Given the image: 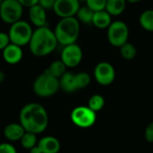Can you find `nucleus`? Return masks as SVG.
I'll list each match as a JSON object with an SVG mask.
<instances>
[{
	"label": "nucleus",
	"instance_id": "obj_1",
	"mask_svg": "<svg viewBox=\"0 0 153 153\" xmlns=\"http://www.w3.org/2000/svg\"><path fill=\"white\" fill-rule=\"evenodd\" d=\"M20 124L26 132L40 134L48 125V116L45 108L35 102L26 104L20 112Z\"/></svg>",
	"mask_w": 153,
	"mask_h": 153
},
{
	"label": "nucleus",
	"instance_id": "obj_2",
	"mask_svg": "<svg viewBox=\"0 0 153 153\" xmlns=\"http://www.w3.org/2000/svg\"><path fill=\"white\" fill-rule=\"evenodd\" d=\"M57 40L54 30L47 26L36 28L29 42L30 53L38 57H43L53 53L57 47Z\"/></svg>",
	"mask_w": 153,
	"mask_h": 153
},
{
	"label": "nucleus",
	"instance_id": "obj_3",
	"mask_svg": "<svg viewBox=\"0 0 153 153\" xmlns=\"http://www.w3.org/2000/svg\"><path fill=\"white\" fill-rule=\"evenodd\" d=\"M80 22L74 17L61 18L56 23L54 33L58 44L64 46L76 43L80 36Z\"/></svg>",
	"mask_w": 153,
	"mask_h": 153
},
{
	"label": "nucleus",
	"instance_id": "obj_4",
	"mask_svg": "<svg viewBox=\"0 0 153 153\" xmlns=\"http://www.w3.org/2000/svg\"><path fill=\"white\" fill-rule=\"evenodd\" d=\"M33 91L41 98H48L55 95L60 89L59 79L52 76L48 72L39 74L34 81L32 85Z\"/></svg>",
	"mask_w": 153,
	"mask_h": 153
},
{
	"label": "nucleus",
	"instance_id": "obj_5",
	"mask_svg": "<svg viewBox=\"0 0 153 153\" xmlns=\"http://www.w3.org/2000/svg\"><path fill=\"white\" fill-rule=\"evenodd\" d=\"M32 33L33 30L30 23L22 19L11 24L8 31L11 43L22 48L29 44Z\"/></svg>",
	"mask_w": 153,
	"mask_h": 153
},
{
	"label": "nucleus",
	"instance_id": "obj_6",
	"mask_svg": "<svg viewBox=\"0 0 153 153\" xmlns=\"http://www.w3.org/2000/svg\"><path fill=\"white\" fill-rule=\"evenodd\" d=\"M107 37L109 44L115 48H120L128 41L129 28L123 21H115L107 29Z\"/></svg>",
	"mask_w": 153,
	"mask_h": 153
},
{
	"label": "nucleus",
	"instance_id": "obj_7",
	"mask_svg": "<svg viewBox=\"0 0 153 153\" xmlns=\"http://www.w3.org/2000/svg\"><path fill=\"white\" fill-rule=\"evenodd\" d=\"M23 6L18 0H4L0 4V18L6 24H13L22 19Z\"/></svg>",
	"mask_w": 153,
	"mask_h": 153
},
{
	"label": "nucleus",
	"instance_id": "obj_8",
	"mask_svg": "<svg viewBox=\"0 0 153 153\" xmlns=\"http://www.w3.org/2000/svg\"><path fill=\"white\" fill-rule=\"evenodd\" d=\"M97 119L96 112L88 106H80L75 108L71 113L72 122L80 128H89L92 126Z\"/></svg>",
	"mask_w": 153,
	"mask_h": 153
},
{
	"label": "nucleus",
	"instance_id": "obj_9",
	"mask_svg": "<svg viewBox=\"0 0 153 153\" xmlns=\"http://www.w3.org/2000/svg\"><path fill=\"white\" fill-rule=\"evenodd\" d=\"M82 56L83 53L82 48L76 43H74L64 46L61 51L60 60L67 68H74L81 64Z\"/></svg>",
	"mask_w": 153,
	"mask_h": 153
},
{
	"label": "nucleus",
	"instance_id": "obj_10",
	"mask_svg": "<svg viewBox=\"0 0 153 153\" xmlns=\"http://www.w3.org/2000/svg\"><path fill=\"white\" fill-rule=\"evenodd\" d=\"M93 74L96 82L102 86L112 84L116 79V70L108 62H100L97 64Z\"/></svg>",
	"mask_w": 153,
	"mask_h": 153
},
{
	"label": "nucleus",
	"instance_id": "obj_11",
	"mask_svg": "<svg viewBox=\"0 0 153 153\" xmlns=\"http://www.w3.org/2000/svg\"><path fill=\"white\" fill-rule=\"evenodd\" d=\"M80 6L78 0H56L53 11L60 18L74 17L76 15Z\"/></svg>",
	"mask_w": 153,
	"mask_h": 153
},
{
	"label": "nucleus",
	"instance_id": "obj_12",
	"mask_svg": "<svg viewBox=\"0 0 153 153\" xmlns=\"http://www.w3.org/2000/svg\"><path fill=\"white\" fill-rule=\"evenodd\" d=\"M2 56L5 63L9 65H17L23 57V51L22 47L10 43L2 50Z\"/></svg>",
	"mask_w": 153,
	"mask_h": 153
},
{
	"label": "nucleus",
	"instance_id": "obj_13",
	"mask_svg": "<svg viewBox=\"0 0 153 153\" xmlns=\"http://www.w3.org/2000/svg\"><path fill=\"white\" fill-rule=\"evenodd\" d=\"M29 19L36 28L47 26V10L37 4L29 8Z\"/></svg>",
	"mask_w": 153,
	"mask_h": 153
},
{
	"label": "nucleus",
	"instance_id": "obj_14",
	"mask_svg": "<svg viewBox=\"0 0 153 153\" xmlns=\"http://www.w3.org/2000/svg\"><path fill=\"white\" fill-rule=\"evenodd\" d=\"M37 145L42 153H58L61 147L59 141L54 136H45L41 138Z\"/></svg>",
	"mask_w": 153,
	"mask_h": 153
},
{
	"label": "nucleus",
	"instance_id": "obj_15",
	"mask_svg": "<svg viewBox=\"0 0 153 153\" xmlns=\"http://www.w3.org/2000/svg\"><path fill=\"white\" fill-rule=\"evenodd\" d=\"M25 129L22 127V126L19 123H11L8 124L4 129V137L11 141V142H16L20 141L22 135L25 134Z\"/></svg>",
	"mask_w": 153,
	"mask_h": 153
},
{
	"label": "nucleus",
	"instance_id": "obj_16",
	"mask_svg": "<svg viewBox=\"0 0 153 153\" xmlns=\"http://www.w3.org/2000/svg\"><path fill=\"white\" fill-rule=\"evenodd\" d=\"M112 22V16L106 11L101 10L98 12H94L92 24L98 29H108V26Z\"/></svg>",
	"mask_w": 153,
	"mask_h": 153
},
{
	"label": "nucleus",
	"instance_id": "obj_17",
	"mask_svg": "<svg viewBox=\"0 0 153 153\" xmlns=\"http://www.w3.org/2000/svg\"><path fill=\"white\" fill-rule=\"evenodd\" d=\"M126 3V0H107L105 10L111 16H118L125 12Z\"/></svg>",
	"mask_w": 153,
	"mask_h": 153
},
{
	"label": "nucleus",
	"instance_id": "obj_18",
	"mask_svg": "<svg viewBox=\"0 0 153 153\" xmlns=\"http://www.w3.org/2000/svg\"><path fill=\"white\" fill-rule=\"evenodd\" d=\"M59 86L64 91L71 93L76 91L74 83V74L70 72H65L59 78Z\"/></svg>",
	"mask_w": 153,
	"mask_h": 153
},
{
	"label": "nucleus",
	"instance_id": "obj_19",
	"mask_svg": "<svg viewBox=\"0 0 153 153\" xmlns=\"http://www.w3.org/2000/svg\"><path fill=\"white\" fill-rule=\"evenodd\" d=\"M139 23L143 30L153 32V9L145 10L140 14Z\"/></svg>",
	"mask_w": 153,
	"mask_h": 153
},
{
	"label": "nucleus",
	"instance_id": "obj_20",
	"mask_svg": "<svg viewBox=\"0 0 153 153\" xmlns=\"http://www.w3.org/2000/svg\"><path fill=\"white\" fill-rule=\"evenodd\" d=\"M66 68L67 67L61 60H55L49 65L46 72H48L52 76L59 79L66 72Z\"/></svg>",
	"mask_w": 153,
	"mask_h": 153
},
{
	"label": "nucleus",
	"instance_id": "obj_21",
	"mask_svg": "<svg viewBox=\"0 0 153 153\" xmlns=\"http://www.w3.org/2000/svg\"><path fill=\"white\" fill-rule=\"evenodd\" d=\"M93 14L94 12L87 5H84V6H80L75 17L80 22H82L84 24H91L92 22Z\"/></svg>",
	"mask_w": 153,
	"mask_h": 153
},
{
	"label": "nucleus",
	"instance_id": "obj_22",
	"mask_svg": "<svg viewBox=\"0 0 153 153\" xmlns=\"http://www.w3.org/2000/svg\"><path fill=\"white\" fill-rule=\"evenodd\" d=\"M91 82V77L88 73L81 72L78 74H74V83H75L76 91L88 87Z\"/></svg>",
	"mask_w": 153,
	"mask_h": 153
},
{
	"label": "nucleus",
	"instance_id": "obj_23",
	"mask_svg": "<svg viewBox=\"0 0 153 153\" xmlns=\"http://www.w3.org/2000/svg\"><path fill=\"white\" fill-rule=\"evenodd\" d=\"M120 55L125 60H133L137 55V49L134 45L128 41L122 45L120 48Z\"/></svg>",
	"mask_w": 153,
	"mask_h": 153
},
{
	"label": "nucleus",
	"instance_id": "obj_24",
	"mask_svg": "<svg viewBox=\"0 0 153 153\" xmlns=\"http://www.w3.org/2000/svg\"><path fill=\"white\" fill-rule=\"evenodd\" d=\"M21 144L26 150H30L38 143L37 134L30 132H25V134L21 138Z\"/></svg>",
	"mask_w": 153,
	"mask_h": 153
},
{
	"label": "nucleus",
	"instance_id": "obj_25",
	"mask_svg": "<svg viewBox=\"0 0 153 153\" xmlns=\"http://www.w3.org/2000/svg\"><path fill=\"white\" fill-rule=\"evenodd\" d=\"M105 105V99L100 94L92 95L88 101V107L94 112H98L103 108Z\"/></svg>",
	"mask_w": 153,
	"mask_h": 153
},
{
	"label": "nucleus",
	"instance_id": "obj_26",
	"mask_svg": "<svg viewBox=\"0 0 153 153\" xmlns=\"http://www.w3.org/2000/svg\"><path fill=\"white\" fill-rule=\"evenodd\" d=\"M86 5L93 12L105 10L107 0H86Z\"/></svg>",
	"mask_w": 153,
	"mask_h": 153
},
{
	"label": "nucleus",
	"instance_id": "obj_27",
	"mask_svg": "<svg viewBox=\"0 0 153 153\" xmlns=\"http://www.w3.org/2000/svg\"><path fill=\"white\" fill-rule=\"evenodd\" d=\"M10 43L11 41H10L8 33L0 31V50H3L4 48H5Z\"/></svg>",
	"mask_w": 153,
	"mask_h": 153
},
{
	"label": "nucleus",
	"instance_id": "obj_28",
	"mask_svg": "<svg viewBox=\"0 0 153 153\" xmlns=\"http://www.w3.org/2000/svg\"><path fill=\"white\" fill-rule=\"evenodd\" d=\"M0 153H17V151L11 143H3L0 144Z\"/></svg>",
	"mask_w": 153,
	"mask_h": 153
},
{
	"label": "nucleus",
	"instance_id": "obj_29",
	"mask_svg": "<svg viewBox=\"0 0 153 153\" xmlns=\"http://www.w3.org/2000/svg\"><path fill=\"white\" fill-rule=\"evenodd\" d=\"M144 137L148 143H153V122L147 126L144 132Z\"/></svg>",
	"mask_w": 153,
	"mask_h": 153
},
{
	"label": "nucleus",
	"instance_id": "obj_30",
	"mask_svg": "<svg viewBox=\"0 0 153 153\" xmlns=\"http://www.w3.org/2000/svg\"><path fill=\"white\" fill-rule=\"evenodd\" d=\"M56 0H39V4L42 6L45 10H53Z\"/></svg>",
	"mask_w": 153,
	"mask_h": 153
},
{
	"label": "nucleus",
	"instance_id": "obj_31",
	"mask_svg": "<svg viewBox=\"0 0 153 153\" xmlns=\"http://www.w3.org/2000/svg\"><path fill=\"white\" fill-rule=\"evenodd\" d=\"M18 2L23 7H28V8L39 4V0H18Z\"/></svg>",
	"mask_w": 153,
	"mask_h": 153
},
{
	"label": "nucleus",
	"instance_id": "obj_32",
	"mask_svg": "<svg viewBox=\"0 0 153 153\" xmlns=\"http://www.w3.org/2000/svg\"><path fill=\"white\" fill-rule=\"evenodd\" d=\"M30 153H42V152L39 149V147L38 145H36V146H34L33 148H31L30 150Z\"/></svg>",
	"mask_w": 153,
	"mask_h": 153
},
{
	"label": "nucleus",
	"instance_id": "obj_33",
	"mask_svg": "<svg viewBox=\"0 0 153 153\" xmlns=\"http://www.w3.org/2000/svg\"><path fill=\"white\" fill-rule=\"evenodd\" d=\"M4 79H5V74H4V73L3 71L0 70V83L3 82L4 81Z\"/></svg>",
	"mask_w": 153,
	"mask_h": 153
},
{
	"label": "nucleus",
	"instance_id": "obj_34",
	"mask_svg": "<svg viewBox=\"0 0 153 153\" xmlns=\"http://www.w3.org/2000/svg\"><path fill=\"white\" fill-rule=\"evenodd\" d=\"M127 3H131V4H137V3H140L142 2L143 0H126Z\"/></svg>",
	"mask_w": 153,
	"mask_h": 153
},
{
	"label": "nucleus",
	"instance_id": "obj_35",
	"mask_svg": "<svg viewBox=\"0 0 153 153\" xmlns=\"http://www.w3.org/2000/svg\"><path fill=\"white\" fill-rule=\"evenodd\" d=\"M78 1H79V2L81 3V2H83V1H86V0H78Z\"/></svg>",
	"mask_w": 153,
	"mask_h": 153
},
{
	"label": "nucleus",
	"instance_id": "obj_36",
	"mask_svg": "<svg viewBox=\"0 0 153 153\" xmlns=\"http://www.w3.org/2000/svg\"><path fill=\"white\" fill-rule=\"evenodd\" d=\"M3 1H4V0H0V4H2V2H3Z\"/></svg>",
	"mask_w": 153,
	"mask_h": 153
}]
</instances>
